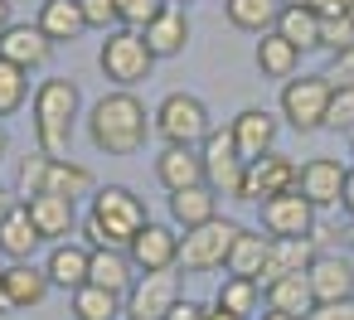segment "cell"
<instances>
[{
    "mask_svg": "<svg viewBox=\"0 0 354 320\" xmlns=\"http://www.w3.org/2000/svg\"><path fill=\"white\" fill-rule=\"evenodd\" d=\"M88 136L102 156H136L151 136V112L131 88H117L93 102L88 112Z\"/></svg>",
    "mask_w": 354,
    "mask_h": 320,
    "instance_id": "6da1fadb",
    "label": "cell"
},
{
    "mask_svg": "<svg viewBox=\"0 0 354 320\" xmlns=\"http://www.w3.org/2000/svg\"><path fill=\"white\" fill-rule=\"evenodd\" d=\"M146 223L151 218H146L141 194H131L127 185H102L83 218V238H88V247H127Z\"/></svg>",
    "mask_w": 354,
    "mask_h": 320,
    "instance_id": "7a4b0ae2",
    "label": "cell"
},
{
    "mask_svg": "<svg viewBox=\"0 0 354 320\" xmlns=\"http://www.w3.org/2000/svg\"><path fill=\"white\" fill-rule=\"evenodd\" d=\"M35 141L44 156H68L73 146V126H78V112H83V97H78V83L73 78H44L35 88Z\"/></svg>",
    "mask_w": 354,
    "mask_h": 320,
    "instance_id": "3957f363",
    "label": "cell"
},
{
    "mask_svg": "<svg viewBox=\"0 0 354 320\" xmlns=\"http://www.w3.org/2000/svg\"><path fill=\"white\" fill-rule=\"evenodd\" d=\"M97 68H102V78H107L112 88H136V83L151 78L156 54L146 49L141 30H127V25H122V30H107L102 54H97Z\"/></svg>",
    "mask_w": 354,
    "mask_h": 320,
    "instance_id": "277c9868",
    "label": "cell"
},
{
    "mask_svg": "<svg viewBox=\"0 0 354 320\" xmlns=\"http://www.w3.org/2000/svg\"><path fill=\"white\" fill-rule=\"evenodd\" d=\"M151 131L165 146H204V136L214 131V122H209V107L194 93H165L160 107L151 112Z\"/></svg>",
    "mask_w": 354,
    "mask_h": 320,
    "instance_id": "5b68a950",
    "label": "cell"
},
{
    "mask_svg": "<svg viewBox=\"0 0 354 320\" xmlns=\"http://www.w3.org/2000/svg\"><path fill=\"white\" fill-rule=\"evenodd\" d=\"M233 233H238V223H228V218H209V223H199V228H185V233H180V262H175V267L189 272V276L218 272V267L228 262Z\"/></svg>",
    "mask_w": 354,
    "mask_h": 320,
    "instance_id": "8992f818",
    "label": "cell"
},
{
    "mask_svg": "<svg viewBox=\"0 0 354 320\" xmlns=\"http://www.w3.org/2000/svg\"><path fill=\"white\" fill-rule=\"evenodd\" d=\"M330 78L325 73H301V78H286L281 83V117L296 126V131H320L325 126V112H330Z\"/></svg>",
    "mask_w": 354,
    "mask_h": 320,
    "instance_id": "52a82bcc",
    "label": "cell"
},
{
    "mask_svg": "<svg viewBox=\"0 0 354 320\" xmlns=\"http://www.w3.org/2000/svg\"><path fill=\"white\" fill-rule=\"evenodd\" d=\"M199 156H204V185H209L214 194L243 199V175H248V160H243V151H238L233 131H228V126H223V131L214 126V131L204 136Z\"/></svg>",
    "mask_w": 354,
    "mask_h": 320,
    "instance_id": "ba28073f",
    "label": "cell"
},
{
    "mask_svg": "<svg viewBox=\"0 0 354 320\" xmlns=\"http://www.w3.org/2000/svg\"><path fill=\"white\" fill-rule=\"evenodd\" d=\"M301 189V165L281 151H267L257 160H248V175H243V199L248 204H262L272 194H291Z\"/></svg>",
    "mask_w": 354,
    "mask_h": 320,
    "instance_id": "9c48e42d",
    "label": "cell"
},
{
    "mask_svg": "<svg viewBox=\"0 0 354 320\" xmlns=\"http://www.w3.org/2000/svg\"><path fill=\"white\" fill-rule=\"evenodd\" d=\"M180 301V272H141L127 291V320H165Z\"/></svg>",
    "mask_w": 354,
    "mask_h": 320,
    "instance_id": "30bf717a",
    "label": "cell"
},
{
    "mask_svg": "<svg viewBox=\"0 0 354 320\" xmlns=\"http://www.w3.org/2000/svg\"><path fill=\"white\" fill-rule=\"evenodd\" d=\"M315 204L291 189V194H272L262 199V233L267 238H315Z\"/></svg>",
    "mask_w": 354,
    "mask_h": 320,
    "instance_id": "8fae6325",
    "label": "cell"
},
{
    "mask_svg": "<svg viewBox=\"0 0 354 320\" xmlns=\"http://www.w3.org/2000/svg\"><path fill=\"white\" fill-rule=\"evenodd\" d=\"M127 257L136 272H170L180 262V233L165 228V223H146L131 243H127Z\"/></svg>",
    "mask_w": 354,
    "mask_h": 320,
    "instance_id": "7c38bea8",
    "label": "cell"
},
{
    "mask_svg": "<svg viewBox=\"0 0 354 320\" xmlns=\"http://www.w3.org/2000/svg\"><path fill=\"white\" fill-rule=\"evenodd\" d=\"M233 141H238V151H243V160H257V156H267V151H277V131H281V122L267 112V107H243L238 117H233Z\"/></svg>",
    "mask_w": 354,
    "mask_h": 320,
    "instance_id": "4fadbf2b",
    "label": "cell"
},
{
    "mask_svg": "<svg viewBox=\"0 0 354 320\" xmlns=\"http://www.w3.org/2000/svg\"><path fill=\"white\" fill-rule=\"evenodd\" d=\"M306 281L315 291V305L344 301V296H354V262L349 257H335V252H315V262L306 267Z\"/></svg>",
    "mask_w": 354,
    "mask_h": 320,
    "instance_id": "5bb4252c",
    "label": "cell"
},
{
    "mask_svg": "<svg viewBox=\"0 0 354 320\" xmlns=\"http://www.w3.org/2000/svg\"><path fill=\"white\" fill-rule=\"evenodd\" d=\"M54 54V39L39 30V25H10L6 35H0V59L15 64V68H44Z\"/></svg>",
    "mask_w": 354,
    "mask_h": 320,
    "instance_id": "9a60e30c",
    "label": "cell"
},
{
    "mask_svg": "<svg viewBox=\"0 0 354 320\" xmlns=\"http://www.w3.org/2000/svg\"><path fill=\"white\" fill-rule=\"evenodd\" d=\"M344 175H349V165H339L335 156H315V160L301 165V194H306L315 209H330V204H339V194H344Z\"/></svg>",
    "mask_w": 354,
    "mask_h": 320,
    "instance_id": "2e32d148",
    "label": "cell"
},
{
    "mask_svg": "<svg viewBox=\"0 0 354 320\" xmlns=\"http://www.w3.org/2000/svg\"><path fill=\"white\" fill-rule=\"evenodd\" d=\"M25 209H30V218H35L44 243H64L78 228V204L64 199V194H35V199H25Z\"/></svg>",
    "mask_w": 354,
    "mask_h": 320,
    "instance_id": "e0dca14e",
    "label": "cell"
},
{
    "mask_svg": "<svg viewBox=\"0 0 354 320\" xmlns=\"http://www.w3.org/2000/svg\"><path fill=\"white\" fill-rule=\"evenodd\" d=\"M39 243H44V238H39V228H35L25 199L0 214V257H10V262H35V247H39Z\"/></svg>",
    "mask_w": 354,
    "mask_h": 320,
    "instance_id": "ac0fdd59",
    "label": "cell"
},
{
    "mask_svg": "<svg viewBox=\"0 0 354 320\" xmlns=\"http://www.w3.org/2000/svg\"><path fill=\"white\" fill-rule=\"evenodd\" d=\"M141 39H146V49H151L156 59L185 54V44H189V15H185V6H165V10L141 30Z\"/></svg>",
    "mask_w": 354,
    "mask_h": 320,
    "instance_id": "d6986e66",
    "label": "cell"
},
{
    "mask_svg": "<svg viewBox=\"0 0 354 320\" xmlns=\"http://www.w3.org/2000/svg\"><path fill=\"white\" fill-rule=\"evenodd\" d=\"M156 180L175 194V189H189V185H204V156L199 146H160L156 156Z\"/></svg>",
    "mask_w": 354,
    "mask_h": 320,
    "instance_id": "ffe728a7",
    "label": "cell"
},
{
    "mask_svg": "<svg viewBox=\"0 0 354 320\" xmlns=\"http://www.w3.org/2000/svg\"><path fill=\"white\" fill-rule=\"evenodd\" d=\"M315 262V243L310 238H272L267 243V262H262V286L281 281V276H296Z\"/></svg>",
    "mask_w": 354,
    "mask_h": 320,
    "instance_id": "44dd1931",
    "label": "cell"
},
{
    "mask_svg": "<svg viewBox=\"0 0 354 320\" xmlns=\"http://www.w3.org/2000/svg\"><path fill=\"white\" fill-rule=\"evenodd\" d=\"M88 257H93V247H88V243H73V238H64V243H49L44 272H49V281H54V286H64V291H78V286L88 281Z\"/></svg>",
    "mask_w": 354,
    "mask_h": 320,
    "instance_id": "7402d4cb",
    "label": "cell"
},
{
    "mask_svg": "<svg viewBox=\"0 0 354 320\" xmlns=\"http://www.w3.org/2000/svg\"><path fill=\"white\" fill-rule=\"evenodd\" d=\"M44 194H64V199H93L97 194V175L88 170V165H78V160H68V156H54L49 160V175H44Z\"/></svg>",
    "mask_w": 354,
    "mask_h": 320,
    "instance_id": "603a6c76",
    "label": "cell"
},
{
    "mask_svg": "<svg viewBox=\"0 0 354 320\" xmlns=\"http://www.w3.org/2000/svg\"><path fill=\"white\" fill-rule=\"evenodd\" d=\"M88 281H93V286H107V291H117V296H127L131 281H136V267H131L127 247H93V257H88Z\"/></svg>",
    "mask_w": 354,
    "mask_h": 320,
    "instance_id": "cb8c5ba5",
    "label": "cell"
},
{
    "mask_svg": "<svg viewBox=\"0 0 354 320\" xmlns=\"http://www.w3.org/2000/svg\"><path fill=\"white\" fill-rule=\"evenodd\" d=\"M6 291H10V305L15 310H35V305H44V296L54 291V281L35 262H10L6 267Z\"/></svg>",
    "mask_w": 354,
    "mask_h": 320,
    "instance_id": "d4e9b609",
    "label": "cell"
},
{
    "mask_svg": "<svg viewBox=\"0 0 354 320\" xmlns=\"http://www.w3.org/2000/svg\"><path fill=\"white\" fill-rule=\"evenodd\" d=\"M35 25H39L54 44H73V39L88 35V20H83V6H78V0H44Z\"/></svg>",
    "mask_w": 354,
    "mask_h": 320,
    "instance_id": "484cf974",
    "label": "cell"
},
{
    "mask_svg": "<svg viewBox=\"0 0 354 320\" xmlns=\"http://www.w3.org/2000/svg\"><path fill=\"white\" fill-rule=\"evenodd\" d=\"M267 233H252V228H238L233 233V247H228V262H223V272L228 276H252V281H262V262H267Z\"/></svg>",
    "mask_w": 354,
    "mask_h": 320,
    "instance_id": "4316f807",
    "label": "cell"
},
{
    "mask_svg": "<svg viewBox=\"0 0 354 320\" xmlns=\"http://www.w3.org/2000/svg\"><path fill=\"white\" fill-rule=\"evenodd\" d=\"M262 291H267V310H281V315H291V320H306V315L315 310V291H310L306 272L281 276V281H272V286H262Z\"/></svg>",
    "mask_w": 354,
    "mask_h": 320,
    "instance_id": "83f0119b",
    "label": "cell"
},
{
    "mask_svg": "<svg viewBox=\"0 0 354 320\" xmlns=\"http://www.w3.org/2000/svg\"><path fill=\"white\" fill-rule=\"evenodd\" d=\"M68 301H73V320H127V296L107 286L83 281L78 291H68Z\"/></svg>",
    "mask_w": 354,
    "mask_h": 320,
    "instance_id": "f1b7e54d",
    "label": "cell"
},
{
    "mask_svg": "<svg viewBox=\"0 0 354 320\" xmlns=\"http://www.w3.org/2000/svg\"><path fill=\"white\" fill-rule=\"evenodd\" d=\"M170 218L180 228H199L209 218H218V194L209 185H189V189H175L170 194Z\"/></svg>",
    "mask_w": 354,
    "mask_h": 320,
    "instance_id": "f546056e",
    "label": "cell"
},
{
    "mask_svg": "<svg viewBox=\"0 0 354 320\" xmlns=\"http://www.w3.org/2000/svg\"><path fill=\"white\" fill-rule=\"evenodd\" d=\"M272 30H277L286 44H296L301 54L320 49V15H315L310 6H281V15H277Z\"/></svg>",
    "mask_w": 354,
    "mask_h": 320,
    "instance_id": "4dcf8cb0",
    "label": "cell"
},
{
    "mask_svg": "<svg viewBox=\"0 0 354 320\" xmlns=\"http://www.w3.org/2000/svg\"><path fill=\"white\" fill-rule=\"evenodd\" d=\"M296 68H301V49L296 44H286L277 30H267L262 39H257V73L262 78H296Z\"/></svg>",
    "mask_w": 354,
    "mask_h": 320,
    "instance_id": "1f68e13d",
    "label": "cell"
},
{
    "mask_svg": "<svg viewBox=\"0 0 354 320\" xmlns=\"http://www.w3.org/2000/svg\"><path fill=\"white\" fill-rule=\"evenodd\" d=\"M223 15L243 35H267L281 15V0H223Z\"/></svg>",
    "mask_w": 354,
    "mask_h": 320,
    "instance_id": "d6a6232c",
    "label": "cell"
},
{
    "mask_svg": "<svg viewBox=\"0 0 354 320\" xmlns=\"http://www.w3.org/2000/svg\"><path fill=\"white\" fill-rule=\"evenodd\" d=\"M262 301H267V291H262V281H252V276H223V286H218V296H214V305H223V310H233V315H262Z\"/></svg>",
    "mask_w": 354,
    "mask_h": 320,
    "instance_id": "836d02e7",
    "label": "cell"
},
{
    "mask_svg": "<svg viewBox=\"0 0 354 320\" xmlns=\"http://www.w3.org/2000/svg\"><path fill=\"white\" fill-rule=\"evenodd\" d=\"M30 102V73L0 59V117H15Z\"/></svg>",
    "mask_w": 354,
    "mask_h": 320,
    "instance_id": "e575fe53",
    "label": "cell"
},
{
    "mask_svg": "<svg viewBox=\"0 0 354 320\" xmlns=\"http://www.w3.org/2000/svg\"><path fill=\"white\" fill-rule=\"evenodd\" d=\"M49 160L54 156H44V151H35L25 165H20V180H15V194L20 199H35V194H44V175H49Z\"/></svg>",
    "mask_w": 354,
    "mask_h": 320,
    "instance_id": "d590c367",
    "label": "cell"
},
{
    "mask_svg": "<svg viewBox=\"0 0 354 320\" xmlns=\"http://www.w3.org/2000/svg\"><path fill=\"white\" fill-rule=\"evenodd\" d=\"M160 10H165V0H117V25H127V30H146Z\"/></svg>",
    "mask_w": 354,
    "mask_h": 320,
    "instance_id": "8d00e7d4",
    "label": "cell"
},
{
    "mask_svg": "<svg viewBox=\"0 0 354 320\" xmlns=\"http://www.w3.org/2000/svg\"><path fill=\"white\" fill-rule=\"evenodd\" d=\"M349 44H354V20H349V15L320 20V49H325V54H339V49H349Z\"/></svg>",
    "mask_w": 354,
    "mask_h": 320,
    "instance_id": "74e56055",
    "label": "cell"
},
{
    "mask_svg": "<svg viewBox=\"0 0 354 320\" xmlns=\"http://www.w3.org/2000/svg\"><path fill=\"white\" fill-rule=\"evenodd\" d=\"M325 126H330V131H354V88H335V93H330Z\"/></svg>",
    "mask_w": 354,
    "mask_h": 320,
    "instance_id": "f35d334b",
    "label": "cell"
},
{
    "mask_svg": "<svg viewBox=\"0 0 354 320\" xmlns=\"http://www.w3.org/2000/svg\"><path fill=\"white\" fill-rule=\"evenodd\" d=\"M88 30H112L117 25V0H78Z\"/></svg>",
    "mask_w": 354,
    "mask_h": 320,
    "instance_id": "ab89813d",
    "label": "cell"
},
{
    "mask_svg": "<svg viewBox=\"0 0 354 320\" xmlns=\"http://www.w3.org/2000/svg\"><path fill=\"white\" fill-rule=\"evenodd\" d=\"M325 78H330V88H354V44L330 54V73Z\"/></svg>",
    "mask_w": 354,
    "mask_h": 320,
    "instance_id": "60d3db41",
    "label": "cell"
},
{
    "mask_svg": "<svg viewBox=\"0 0 354 320\" xmlns=\"http://www.w3.org/2000/svg\"><path fill=\"white\" fill-rule=\"evenodd\" d=\"M306 320H354V296H344V301H325V305H315Z\"/></svg>",
    "mask_w": 354,
    "mask_h": 320,
    "instance_id": "b9f144b4",
    "label": "cell"
},
{
    "mask_svg": "<svg viewBox=\"0 0 354 320\" xmlns=\"http://www.w3.org/2000/svg\"><path fill=\"white\" fill-rule=\"evenodd\" d=\"M204 315H209V305H204V301H185V296H180V301H175V310H170L165 320H204Z\"/></svg>",
    "mask_w": 354,
    "mask_h": 320,
    "instance_id": "7bdbcfd3",
    "label": "cell"
},
{
    "mask_svg": "<svg viewBox=\"0 0 354 320\" xmlns=\"http://www.w3.org/2000/svg\"><path fill=\"white\" fill-rule=\"evenodd\" d=\"M344 6H349V0H310V10H315L320 20H330V15H344Z\"/></svg>",
    "mask_w": 354,
    "mask_h": 320,
    "instance_id": "ee69618b",
    "label": "cell"
},
{
    "mask_svg": "<svg viewBox=\"0 0 354 320\" xmlns=\"http://www.w3.org/2000/svg\"><path fill=\"white\" fill-rule=\"evenodd\" d=\"M339 209L354 218V165H349V175H344V194H339Z\"/></svg>",
    "mask_w": 354,
    "mask_h": 320,
    "instance_id": "f6af8a7d",
    "label": "cell"
},
{
    "mask_svg": "<svg viewBox=\"0 0 354 320\" xmlns=\"http://www.w3.org/2000/svg\"><path fill=\"white\" fill-rule=\"evenodd\" d=\"M15 305H10V291H6V267H0V315H10Z\"/></svg>",
    "mask_w": 354,
    "mask_h": 320,
    "instance_id": "bcb514c9",
    "label": "cell"
},
{
    "mask_svg": "<svg viewBox=\"0 0 354 320\" xmlns=\"http://www.w3.org/2000/svg\"><path fill=\"white\" fill-rule=\"evenodd\" d=\"M204 320H248V315H233V310H223V305H209Z\"/></svg>",
    "mask_w": 354,
    "mask_h": 320,
    "instance_id": "7dc6e473",
    "label": "cell"
},
{
    "mask_svg": "<svg viewBox=\"0 0 354 320\" xmlns=\"http://www.w3.org/2000/svg\"><path fill=\"white\" fill-rule=\"evenodd\" d=\"M10 25H15V20H10V0H0V35H6Z\"/></svg>",
    "mask_w": 354,
    "mask_h": 320,
    "instance_id": "c3c4849f",
    "label": "cell"
},
{
    "mask_svg": "<svg viewBox=\"0 0 354 320\" xmlns=\"http://www.w3.org/2000/svg\"><path fill=\"white\" fill-rule=\"evenodd\" d=\"M252 320H291V315H281V310H262V315H252Z\"/></svg>",
    "mask_w": 354,
    "mask_h": 320,
    "instance_id": "681fc988",
    "label": "cell"
},
{
    "mask_svg": "<svg viewBox=\"0 0 354 320\" xmlns=\"http://www.w3.org/2000/svg\"><path fill=\"white\" fill-rule=\"evenodd\" d=\"M6 151H10V136H6V126H0V160H6Z\"/></svg>",
    "mask_w": 354,
    "mask_h": 320,
    "instance_id": "f907efd6",
    "label": "cell"
},
{
    "mask_svg": "<svg viewBox=\"0 0 354 320\" xmlns=\"http://www.w3.org/2000/svg\"><path fill=\"white\" fill-rule=\"evenodd\" d=\"M10 209V194H6V185H0V214H6Z\"/></svg>",
    "mask_w": 354,
    "mask_h": 320,
    "instance_id": "816d5d0a",
    "label": "cell"
},
{
    "mask_svg": "<svg viewBox=\"0 0 354 320\" xmlns=\"http://www.w3.org/2000/svg\"><path fill=\"white\" fill-rule=\"evenodd\" d=\"M281 6H310V0H281Z\"/></svg>",
    "mask_w": 354,
    "mask_h": 320,
    "instance_id": "f5cc1de1",
    "label": "cell"
},
{
    "mask_svg": "<svg viewBox=\"0 0 354 320\" xmlns=\"http://www.w3.org/2000/svg\"><path fill=\"white\" fill-rule=\"evenodd\" d=\"M344 15H349V20H354V0H349V6H344Z\"/></svg>",
    "mask_w": 354,
    "mask_h": 320,
    "instance_id": "db71d44e",
    "label": "cell"
},
{
    "mask_svg": "<svg viewBox=\"0 0 354 320\" xmlns=\"http://www.w3.org/2000/svg\"><path fill=\"white\" fill-rule=\"evenodd\" d=\"M165 6H189V0H165Z\"/></svg>",
    "mask_w": 354,
    "mask_h": 320,
    "instance_id": "11a10c76",
    "label": "cell"
},
{
    "mask_svg": "<svg viewBox=\"0 0 354 320\" xmlns=\"http://www.w3.org/2000/svg\"><path fill=\"white\" fill-rule=\"evenodd\" d=\"M349 156H354V131H349Z\"/></svg>",
    "mask_w": 354,
    "mask_h": 320,
    "instance_id": "9f6ffc18",
    "label": "cell"
}]
</instances>
